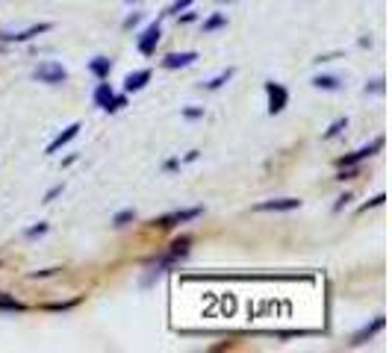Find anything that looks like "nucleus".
I'll list each match as a JSON object with an SVG mask.
<instances>
[{
  "label": "nucleus",
  "mask_w": 392,
  "mask_h": 353,
  "mask_svg": "<svg viewBox=\"0 0 392 353\" xmlns=\"http://www.w3.org/2000/svg\"><path fill=\"white\" fill-rule=\"evenodd\" d=\"M65 77H68V71H65L60 62H42V65L36 68V80H38V83H48V86L65 83Z\"/></svg>",
  "instance_id": "f257e3e1"
},
{
  "label": "nucleus",
  "mask_w": 392,
  "mask_h": 353,
  "mask_svg": "<svg viewBox=\"0 0 392 353\" xmlns=\"http://www.w3.org/2000/svg\"><path fill=\"white\" fill-rule=\"evenodd\" d=\"M201 215V209L195 206V209H178V212H171V215H163L160 221H153V227H160V230H171V227H178V224H186V221H195Z\"/></svg>",
  "instance_id": "f03ea898"
},
{
  "label": "nucleus",
  "mask_w": 392,
  "mask_h": 353,
  "mask_svg": "<svg viewBox=\"0 0 392 353\" xmlns=\"http://www.w3.org/2000/svg\"><path fill=\"white\" fill-rule=\"evenodd\" d=\"M266 94H268V115L283 112V106H286V101H289V91H286L281 83L268 80V83H266Z\"/></svg>",
  "instance_id": "7ed1b4c3"
},
{
  "label": "nucleus",
  "mask_w": 392,
  "mask_h": 353,
  "mask_svg": "<svg viewBox=\"0 0 392 353\" xmlns=\"http://www.w3.org/2000/svg\"><path fill=\"white\" fill-rule=\"evenodd\" d=\"M80 130H83V124H80V121H74L71 127H65V133H60V135H56V139L48 145V150H45V153H48V156L60 153V147H65L71 139H77V133H80Z\"/></svg>",
  "instance_id": "20e7f679"
},
{
  "label": "nucleus",
  "mask_w": 392,
  "mask_h": 353,
  "mask_svg": "<svg viewBox=\"0 0 392 353\" xmlns=\"http://www.w3.org/2000/svg\"><path fill=\"white\" fill-rule=\"evenodd\" d=\"M160 21L156 24H151L145 33H142V38H139V53H145V56H151L153 50H156V45H160Z\"/></svg>",
  "instance_id": "39448f33"
},
{
  "label": "nucleus",
  "mask_w": 392,
  "mask_h": 353,
  "mask_svg": "<svg viewBox=\"0 0 392 353\" xmlns=\"http://www.w3.org/2000/svg\"><path fill=\"white\" fill-rule=\"evenodd\" d=\"M48 30H50V24H33L24 33H0V42H30L33 35H42Z\"/></svg>",
  "instance_id": "423d86ee"
},
{
  "label": "nucleus",
  "mask_w": 392,
  "mask_h": 353,
  "mask_svg": "<svg viewBox=\"0 0 392 353\" xmlns=\"http://www.w3.org/2000/svg\"><path fill=\"white\" fill-rule=\"evenodd\" d=\"M381 147H383V139H375V142H371V145L360 147L357 153H351V156H342V159H339V165H342V168H348V165H354V162L366 159V156H375V153H378Z\"/></svg>",
  "instance_id": "0eeeda50"
},
{
  "label": "nucleus",
  "mask_w": 392,
  "mask_h": 353,
  "mask_svg": "<svg viewBox=\"0 0 392 353\" xmlns=\"http://www.w3.org/2000/svg\"><path fill=\"white\" fill-rule=\"evenodd\" d=\"M301 201L298 198H281V201H266V203H257L254 209L257 212H289V209H298Z\"/></svg>",
  "instance_id": "6e6552de"
},
{
  "label": "nucleus",
  "mask_w": 392,
  "mask_h": 353,
  "mask_svg": "<svg viewBox=\"0 0 392 353\" xmlns=\"http://www.w3.org/2000/svg\"><path fill=\"white\" fill-rule=\"evenodd\" d=\"M195 59H198V53H195V50H186V53H171V56H165V59H163V65H165L168 71H174V68H186V65H192Z\"/></svg>",
  "instance_id": "1a4fd4ad"
},
{
  "label": "nucleus",
  "mask_w": 392,
  "mask_h": 353,
  "mask_svg": "<svg viewBox=\"0 0 392 353\" xmlns=\"http://www.w3.org/2000/svg\"><path fill=\"white\" fill-rule=\"evenodd\" d=\"M89 71L97 77V80H107L109 71H112V59H107V56H94L92 62H89Z\"/></svg>",
  "instance_id": "9d476101"
},
{
  "label": "nucleus",
  "mask_w": 392,
  "mask_h": 353,
  "mask_svg": "<svg viewBox=\"0 0 392 353\" xmlns=\"http://www.w3.org/2000/svg\"><path fill=\"white\" fill-rule=\"evenodd\" d=\"M148 80H151V71H136L124 80V91H139L148 86Z\"/></svg>",
  "instance_id": "9b49d317"
},
{
  "label": "nucleus",
  "mask_w": 392,
  "mask_h": 353,
  "mask_svg": "<svg viewBox=\"0 0 392 353\" xmlns=\"http://www.w3.org/2000/svg\"><path fill=\"white\" fill-rule=\"evenodd\" d=\"M383 327V318H375V324H369V327H363L360 332H357V336H354V342H351V344H363L366 339H371V336H375V332Z\"/></svg>",
  "instance_id": "f8f14e48"
},
{
  "label": "nucleus",
  "mask_w": 392,
  "mask_h": 353,
  "mask_svg": "<svg viewBox=\"0 0 392 353\" xmlns=\"http://www.w3.org/2000/svg\"><path fill=\"white\" fill-rule=\"evenodd\" d=\"M112 97H115V94H112L109 83H101V86H97V89H94V103H97V106H101V109H107V103L112 101Z\"/></svg>",
  "instance_id": "ddd939ff"
},
{
  "label": "nucleus",
  "mask_w": 392,
  "mask_h": 353,
  "mask_svg": "<svg viewBox=\"0 0 392 353\" xmlns=\"http://www.w3.org/2000/svg\"><path fill=\"white\" fill-rule=\"evenodd\" d=\"M312 86L325 89V91H339L342 89V83L337 80V77H316V80H312Z\"/></svg>",
  "instance_id": "4468645a"
},
{
  "label": "nucleus",
  "mask_w": 392,
  "mask_h": 353,
  "mask_svg": "<svg viewBox=\"0 0 392 353\" xmlns=\"http://www.w3.org/2000/svg\"><path fill=\"white\" fill-rule=\"evenodd\" d=\"M0 312H24V303H18L15 298L0 291Z\"/></svg>",
  "instance_id": "2eb2a0df"
},
{
  "label": "nucleus",
  "mask_w": 392,
  "mask_h": 353,
  "mask_svg": "<svg viewBox=\"0 0 392 353\" xmlns=\"http://www.w3.org/2000/svg\"><path fill=\"white\" fill-rule=\"evenodd\" d=\"M227 24V15H212V18H207L204 21V33H212V30H219V27H224Z\"/></svg>",
  "instance_id": "dca6fc26"
},
{
  "label": "nucleus",
  "mask_w": 392,
  "mask_h": 353,
  "mask_svg": "<svg viewBox=\"0 0 392 353\" xmlns=\"http://www.w3.org/2000/svg\"><path fill=\"white\" fill-rule=\"evenodd\" d=\"M230 77H233V68H227L224 74H219V77H215V80H209V83H207V89H209V91H215V89H222V86H224V83L230 80Z\"/></svg>",
  "instance_id": "f3484780"
},
{
  "label": "nucleus",
  "mask_w": 392,
  "mask_h": 353,
  "mask_svg": "<svg viewBox=\"0 0 392 353\" xmlns=\"http://www.w3.org/2000/svg\"><path fill=\"white\" fill-rule=\"evenodd\" d=\"M136 218V212L133 209H124V212H119V215H115V218H112V224L115 227H124V224H130Z\"/></svg>",
  "instance_id": "a211bd4d"
},
{
  "label": "nucleus",
  "mask_w": 392,
  "mask_h": 353,
  "mask_svg": "<svg viewBox=\"0 0 392 353\" xmlns=\"http://www.w3.org/2000/svg\"><path fill=\"white\" fill-rule=\"evenodd\" d=\"M186 250H189V239H178L171 245V257L178 259V257H186Z\"/></svg>",
  "instance_id": "6ab92c4d"
},
{
  "label": "nucleus",
  "mask_w": 392,
  "mask_h": 353,
  "mask_svg": "<svg viewBox=\"0 0 392 353\" xmlns=\"http://www.w3.org/2000/svg\"><path fill=\"white\" fill-rule=\"evenodd\" d=\"M345 127H348V118H339V121H333V124H330V130L325 133V139H333V135H339Z\"/></svg>",
  "instance_id": "aec40b11"
},
{
  "label": "nucleus",
  "mask_w": 392,
  "mask_h": 353,
  "mask_svg": "<svg viewBox=\"0 0 392 353\" xmlns=\"http://www.w3.org/2000/svg\"><path fill=\"white\" fill-rule=\"evenodd\" d=\"M192 4H195V0H174V6L168 9V15H180V12H183V9H189Z\"/></svg>",
  "instance_id": "412c9836"
},
{
  "label": "nucleus",
  "mask_w": 392,
  "mask_h": 353,
  "mask_svg": "<svg viewBox=\"0 0 392 353\" xmlns=\"http://www.w3.org/2000/svg\"><path fill=\"white\" fill-rule=\"evenodd\" d=\"M124 103H127V101H124V97H112V101L107 103V109H104V112H119V109H121Z\"/></svg>",
  "instance_id": "4be33fe9"
},
{
  "label": "nucleus",
  "mask_w": 392,
  "mask_h": 353,
  "mask_svg": "<svg viewBox=\"0 0 392 353\" xmlns=\"http://www.w3.org/2000/svg\"><path fill=\"white\" fill-rule=\"evenodd\" d=\"M42 232H48V224H38V227H30V230H27L30 239H36V235H42Z\"/></svg>",
  "instance_id": "5701e85b"
},
{
  "label": "nucleus",
  "mask_w": 392,
  "mask_h": 353,
  "mask_svg": "<svg viewBox=\"0 0 392 353\" xmlns=\"http://www.w3.org/2000/svg\"><path fill=\"white\" fill-rule=\"evenodd\" d=\"M60 194H62V186H53V189H50V191L45 194V203H50L53 198H60Z\"/></svg>",
  "instance_id": "b1692460"
},
{
  "label": "nucleus",
  "mask_w": 392,
  "mask_h": 353,
  "mask_svg": "<svg viewBox=\"0 0 392 353\" xmlns=\"http://www.w3.org/2000/svg\"><path fill=\"white\" fill-rule=\"evenodd\" d=\"M386 86H383V80H375V83H371V86H366V91H383Z\"/></svg>",
  "instance_id": "393cba45"
},
{
  "label": "nucleus",
  "mask_w": 392,
  "mask_h": 353,
  "mask_svg": "<svg viewBox=\"0 0 392 353\" xmlns=\"http://www.w3.org/2000/svg\"><path fill=\"white\" fill-rule=\"evenodd\" d=\"M136 24H139V15H130L127 21H124V27H127V30H130V27H136Z\"/></svg>",
  "instance_id": "a878e982"
},
{
  "label": "nucleus",
  "mask_w": 392,
  "mask_h": 353,
  "mask_svg": "<svg viewBox=\"0 0 392 353\" xmlns=\"http://www.w3.org/2000/svg\"><path fill=\"white\" fill-rule=\"evenodd\" d=\"M183 115H186V118H201V115H204V109H186Z\"/></svg>",
  "instance_id": "bb28decb"
},
{
  "label": "nucleus",
  "mask_w": 392,
  "mask_h": 353,
  "mask_svg": "<svg viewBox=\"0 0 392 353\" xmlns=\"http://www.w3.org/2000/svg\"><path fill=\"white\" fill-rule=\"evenodd\" d=\"M222 4H233V0H222Z\"/></svg>",
  "instance_id": "cd10ccee"
}]
</instances>
